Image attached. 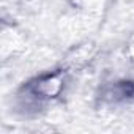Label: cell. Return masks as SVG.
<instances>
[{
  "instance_id": "3957f363",
  "label": "cell",
  "mask_w": 134,
  "mask_h": 134,
  "mask_svg": "<svg viewBox=\"0 0 134 134\" xmlns=\"http://www.w3.org/2000/svg\"><path fill=\"white\" fill-rule=\"evenodd\" d=\"M95 54V46L92 43H85V44H79L74 49H71L66 57V68L68 70H74V68H82L85 63L90 62V58Z\"/></svg>"
},
{
  "instance_id": "277c9868",
  "label": "cell",
  "mask_w": 134,
  "mask_h": 134,
  "mask_svg": "<svg viewBox=\"0 0 134 134\" xmlns=\"http://www.w3.org/2000/svg\"><path fill=\"white\" fill-rule=\"evenodd\" d=\"M126 55L129 57L131 62H134V32H132V35L129 36V40H128V44H126Z\"/></svg>"
},
{
  "instance_id": "7a4b0ae2",
  "label": "cell",
  "mask_w": 134,
  "mask_h": 134,
  "mask_svg": "<svg viewBox=\"0 0 134 134\" xmlns=\"http://www.w3.org/2000/svg\"><path fill=\"white\" fill-rule=\"evenodd\" d=\"M101 103L120 104L134 99V82L132 81H115L106 84L99 92Z\"/></svg>"
},
{
  "instance_id": "6da1fadb",
  "label": "cell",
  "mask_w": 134,
  "mask_h": 134,
  "mask_svg": "<svg viewBox=\"0 0 134 134\" xmlns=\"http://www.w3.org/2000/svg\"><path fill=\"white\" fill-rule=\"evenodd\" d=\"M68 74H70V70L66 66L41 73L32 77L19 90L18 96L27 106H38V104H44L52 99H57L63 93L66 84H68Z\"/></svg>"
}]
</instances>
